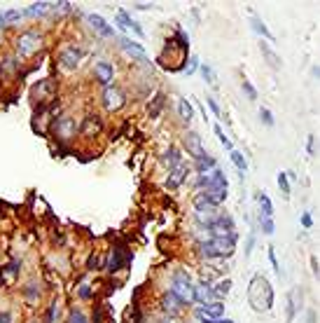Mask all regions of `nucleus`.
Wrapping results in <instances>:
<instances>
[{
    "instance_id": "nucleus-20",
    "label": "nucleus",
    "mask_w": 320,
    "mask_h": 323,
    "mask_svg": "<svg viewBox=\"0 0 320 323\" xmlns=\"http://www.w3.org/2000/svg\"><path fill=\"white\" fill-rule=\"evenodd\" d=\"M215 166H217V162H215V157H211V155H204L201 160H196V173H199V176L213 171Z\"/></svg>"
},
{
    "instance_id": "nucleus-17",
    "label": "nucleus",
    "mask_w": 320,
    "mask_h": 323,
    "mask_svg": "<svg viewBox=\"0 0 320 323\" xmlns=\"http://www.w3.org/2000/svg\"><path fill=\"white\" fill-rule=\"evenodd\" d=\"M161 160H164V164L169 166V171L173 169V166H178V164H182V155H180V150L176 148V145H171L169 150H164V155H161Z\"/></svg>"
},
{
    "instance_id": "nucleus-35",
    "label": "nucleus",
    "mask_w": 320,
    "mask_h": 323,
    "mask_svg": "<svg viewBox=\"0 0 320 323\" xmlns=\"http://www.w3.org/2000/svg\"><path fill=\"white\" fill-rule=\"evenodd\" d=\"M243 91L248 94V101H255V99H257V91H255V87H252L248 80H243Z\"/></svg>"
},
{
    "instance_id": "nucleus-11",
    "label": "nucleus",
    "mask_w": 320,
    "mask_h": 323,
    "mask_svg": "<svg viewBox=\"0 0 320 323\" xmlns=\"http://www.w3.org/2000/svg\"><path fill=\"white\" fill-rule=\"evenodd\" d=\"M101 129H103L101 117L98 115H87L84 120H82V124H80V134L82 136H96Z\"/></svg>"
},
{
    "instance_id": "nucleus-38",
    "label": "nucleus",
    "mask_w": 320,
    "mask_h": 323,
    "mask_svg": "<svg viewBox=\"0 0 320 323\" xmlns=\"http://www.w3.org/2000/svg\"><path fill=\"white\" fill-rule=\"evenodd\" d=\"M269 260H271V267H274L276 274H283V272H281V265H278V258H276V251H274V248H269Z\"/></svg>"
},
{
    "instance_id": "nucleus-36",
    "label": "nucleus",
    "mask_w": 320,
    "mask_h": 323,
    "mask_svg": "<svg viewBox=\"0 0 320 323\" xmlns=\"http://www.w3.org/2000/svg\"><path fill=\"white\" fill-rule=\"evenodd\" d=\"M71 323H89V321H87V316L82 314L80 309H72L71 312Z\"/></svg>"
},
{
    "instance_id": "nucleus-2",
    "label": "nucleus",
    "mask_w": 320,
    "mask_h": 323,
    "mask_svg": "<svg viewBox=\"0 0 320 323\" xmlns=\"http://www.w3.org/2000/svg\"><path fill=\"white\" fill-rule=\"evenodd\" d=\"M199 248H201V255H206V258H229L234 248H236V242H231V239H208V242L199 243Z\"/></svg>"
},
{
    "instance_id": "nucleus-3",
    "label": "nucleus",
    "mask_w": 320,
    "mask_h": 323,
    "mask_svg": "<svg viewBox=\"0 0 320 323\" xmlns=\"http://www.w3.org/2000/svg\"><path fill=\"white\" fill-rule=\"evenodd\" d=\"M192 288H194V283H192V279H189V274H187L185 269H178V272H173V279H171V293L176 297H180L182 302H194V297H192Z\"/></svg>"
},
{
    "instance_id": "nucleus-1",
    "label": "nucleus",
    "mask_w": 320,
    "mask_h": 323,
    "mask_svg": "<svg viewBox=\"0 0 320 323\" xmlns=\"http://www.w3.org/2000/svg\"><path fill=\"white\" fill-rule=\"evenodd\" d=\"M248 302L255 312H269L274 307V288L269 283L267 277L262 274H255L250 279L248 286Z\"/></svg>"
},
{
    "instance_id": "nucleus-44",
    "label": "nucleus",
    "mask_w": 320,
    "mask_h": 323,
    "mask_svg": "<svg viewBox=\"0 0 320 323\" xmlns=\"http://www.w3.org/2000/svg\"><path fill=\"white\" fill-rule=\"evenodd\" d=\"M98 265H101V262H98V258H96V255H91L89 262H87V269H98Z\"/></svg>"
},
{
    "instance_id": "nucleus-15",
    "label": "nucleus",
    "mask_w": 320,
    "mask_h": 323,
    "mask_svg": "<svg viewBox=\"0 0 320 323\" xmlns=\"http://www.w3.org/2000/svg\"><path fill=\"white\" fill-rule=\"evenodd\" d=\"M61 66L66 68V71H75V68L80 66V52H77L75 47L63 49V54H61Z\"/></svg>"
},
{
    "instance_id": "nucleus-6",
    "label": "nucleus",
    "mask_w": 320,
    "mask_h": 323,
    "mask_svg": "<svg viewBox=\"0 0 320 323\" xmlns=\"http://www.w3.org/2000/svg\"><path fill=\"white\" fill-rule=\"evenodd\" d=\"M54 129H56V134H59V138L61 141H68V138H72L75 136V131L80 129V126L75 124V120L68 115H63L56 120V124H54Z\"/></svg>"
},
{
    "instance_id": "nucleus-12",
    "label": "nucleus",
    "mask_w": 320,
    "mask_h": 323,
    "mask_svg": "<svg viewBox=\"0 0 320 323\" xmlns=\"http://www.w3.org/2000/svg\"><path fill=\"white\" fill-rule=\"evenodd\" d=\"M192 297H194V302H199V305H206V302L213 300V288L208 286L206 281H199V283H194V288H192Z\"/></svg>"
},
{
    "instance_id": "nucleus-8",
    "label": "nucleus",
    "mask_w": 320,
    "mask_h": 323,
    "mask_svg": "<svg viewBox=\"0 0 320 323\" xmlns=\"http://www.w3.org/2000/svg\"><path fill=\"white\" fill-rule=\"evenodd\" d=\"M187 173H189V169H187L185 162L178 164V166H173V169L169 171V178H166V188H169V190L180 188V185L187 180Z\"/></svg>"
},
{
    "instance_id": "nucleus-22",
    "label": "nucleus",
    "mask_w": 320,
    "mask_h": 323,
    "mask_svg": "<svg viewBox=\"0 0 320 323\" xmlns=\"http://www.w3.org/2000/svg\"><path fill=\"white\" fill-rule=\"evenodd\" d=\"M259 49H262V54L267 56V61H269V66L271 68H281V56L271 49V47L267 45V42H259Z\"/></svg>"
},
{
    "instance_id": "nucleus-27",
    "label": "nucleus",
    "mask_w": 320,
    "mask_h": 323,
    "mask_svg": "<svg viewBox=\"0 0 320 323\" xmlns=\"http://www.w3.org/2000/svg\"><path fill=\"white\" fill-rule=\"evenodd\" d=\"M250 26H252V31L255 33H259V36H264V38H269V40H274V36H271V31H269L267 26H264V21L259 17H252L250 19Z\"/></svg>"
},
{
    "instance_id": "nucleus-43",
    "label": "nucleus",
    "mask_w": 320,
    "mask_h": 323,
    "mask_svg": "<svg viewBox=\"0 0 320 323\" xmlns=\"http://www.w3.org/2000/svg\"><path fill=\"white\" fill-rule=\"evenodd\" d=\"M302 225H304V227H306V230L311 227V225H313V218H311V213H304V215H302Z\"/></svg>"
},
{
    "instance_id": "nucleus-19",
    "label": "nucleus",
    "mask_w": 320,
    "mask_h": 323,
    "mask_svg": "<svg viewBox=\"0 0 320 323\" xmlns=\"http://www.w3.org/2000/svg\"><path fill=\"white\" fill-rule=\"evenodd\" d=\"M178 113H180V120H182V122H187V124L194 120V106H192V103H189L187 99H180L178 101Z\"/></svg>"
},
{
    "instance_id": "nucleus-25",
    "label": "nucleus",
    "mask_w": 320,
    "mask_h": 323,
    "mask_svg": "<svg viewBox=\"0 0 320 323\" xmlns=\"http://www.w3.org/2000/svg\"><path fill=\"white\" fill-rule=\"evenodd\" d=\"M124 262L126 260H122V248H117V251L110 255V260H107L106 269H107V272H117V269L124 267Z\"/></svg>"
},
{
    "instance_id": "nucleus-18",
    "label": "nucleus",
    "mask_w": 320,
    "mask_h": 323,
    "mask_svg": "<svg viewBox=\"0 0 320 323\" xmlns=\"http://www.w3.org/2000/svg\"><path fill=\"white\" fill-rule=\"evenodd\" d=\"M192 204H194V213H206V211H217V208L208 202V197H206L204 192H199L194 199H192Z\"/></svg>"
},
{
    "instance_id": "nucleus-42",
    "label": "nucleus",
    "mask_w": 320,
    "mask_h": 323,
    "mask_svg": "<svg viewBox=\"0 0 320 323\" xmlns=\"http://www.w3.org/2000/svg\"><path fill=\"white\" fill-rule=\"evenodd\" d=\"M5 17V21H14V19L21 17V12H17V9H12V12H7V14H2Z\"/></svg>"
},
{
    "instance_id": "nucleus-9",
    "label": "nucleus",
    "mask_w": 320,
    "mask_h": 323,
    "mask_svg": "<svg viewBox=\"0 0 320 323\" xmlns=\"http://www.w3.org/2000/svg\"><path fill=\"white\" fill-rule=\"evenodd\" d=\"M185 143H187V153L192 155L194 160H201L204 155H208L204 150V145H201V136L196 134V131H189V134L185 136Z\"/></svg>"
},
{
    "instance_id": "nucleus-33",
    "label": "nucleus",
    "mask_w": 320,
    "mask_h": 323,
    "mask_svg": "<svg viewBox=\"0 0 320 323\" xmlns=\"http://www.w3.org/2000/svg\"><path fill=\"white\" fill-rule=\"evenodd\" d=\"M201 75H204V80L208 82V84H215V73H213V68L206 63V66H201Z\"/></svg>"
},
{
    "instance_id": "nucleus-40",
    "label": "nucleus",
    "mask_w": 320,
    "mask_h": 323,
    "mask_svg": "<svg viewBox=\"0 0 320 323\" xmlns=\"http://www.w3.org/2000/svg\"><path fill=\"white\" fill-rule=\"evenodd\" d=\"M196 68H199V59H189V66L185 68V73L189 75V73H194Z\"/></svg>"
},
{
    "instance_id": "nucleus-45",
    "label": "nucleus",
    "mask_w": 320,
    "mask_h": 323,
    "mask_svg": "<svg viewBox=\"0 0 320 323\" xmlns=\"http://www.w3.org/2000/svg\"><path fill=\"white\" fill-rule=\"evenodd\" d=\"M206 101H208V106H211V110H213L215 115L220 117V106H217V103H215V101H213V99H206Z\"/></svg>"
},
{
    "instance_id": "nucleus-21",
    "label": "nucleus",
    "mask_w": 320,
    "mask_h": 323,
    "mask_svg": "<svg viewBox=\"0 0 320 323\" xmlns=\"http://www.w3.org/2000/svg\"><path fill=\"white\" fill-rule=\"evenodd\" d=\"M231 162H234V166L239 169V176L241 180H243V176H246V171H248V162H246V157H243V153H239V150H231L229 153Z\"/></svg>"
},
{
    "instance_id": "nucleus-47",
    "label": "nucleus",
    "mask_w": 320,
    "mask_h": 323,
    "mask_svg": "<svg viewBox=\"0 0 320 323\" xmlns=\"http://www.w3.org/2000/svg\"><path fill=\"white\" fill-rule=\"evenodd\" d=\"M311 265H313V274H318V260L316 258H311Z\"/></svg>"
},
{
    "instance_id": "nucleus-7",
    "label": "nucleus",
    "mask_w": 320,
    "mask_h": 323,
    "mask_svg": "<svg viewBox=\"0 0 320 323\" xmlns=\"http://www.w3.org/2000/svg\"><path fill=\"white\" fill-rule=\"evenodd\" d=\"M94 78H96L103 87H110V82L115 78V66L110 61H98L96 66H94Z\"/></svg>"
},
{
    "instance_id": "nucleus-28",
    "label": "nucleus",
    "mask_w": 320,
    "mask_h": 323,
    "mask_svg": "<svg viewBox=\"0 0 320 323\" xmlns=\"http://www.w3.org/2000/svg\"><path fill=\"white\" fill-rule=\"evenodd\" d=\"M52 87H54V82L52 80H45L40 87H36V96L40 101H47V99H52Z\"/></svg>"
},
{
    "instance_id": "nucleus-5",
    "label": "nucleus",
    "mask_w": 320,
    "mask_h": 323,
    "mask_svg": "<svg viewBox=\"0 0 320 323\" xmlns=\"http://www.w3.org/2000/svg\"><path fill=\"white\" fill-rule=\"evenodd\" d=\"M124 103H126V96L122 89H117V87H106L103 89V106H106V110H119Z\"/></svg>"
},
{
    "instance_id": "nucleus-23",
    "label": "nucleus",
    "mask_w": 320,
    "mask_h": 323,
    "mask_svg": "<svg viewBox=\"0 0 320 323\" xmlns=\"http://www.w3.org/2000/svg\"><path fill=\"white\" fill-rule=\"evenodd\" d=\"M117 21H119V24H122L124 28H131V31L136 33V36H142V28L138 26V24L134 21V19L129 17V14H126V12H119V14H117Z\"/></svg>"
},
{
    "instance_id": "nucleus-32",
    "label": "nucleus",
    "mask_w": 320,
    "mask_h": 323,
    "mask_svg": "<svg viewBox=\"0 0 320 323\" xmlns=\"http://www.w3.org/2000/svg\"><path fill=\"white\" fill-rule=\"evenodd\" d=\"M49 7H52V2H36L33 7L28 9V14H33V17H36V14H45Z\"/></svg>"
},
{
    "instance_id": "nucleus-39",
    "label": "nucleus",
    "mask_w": 320,
    "mask_h": 323,
    "mask_svg": "<svg viewBox=\"0 0 320 323\" xmlns=\"http://www.w3.org/2000/svg\"><path fill=\"white\" fill-rule=\"evenodd\" d=\"M294 319V300L292 295H287V321H292Z\"/></svg>"
},
{
    "instance_id": "nucleus-26",
    "label": "nucleus",
    "mask_w": 320,
    "mask_h": 323,
    "mask_svg": "<svg viewBox=\"0 0 320 323\" xmlns=\"http://www.w3.org/2000/svg\"><path fill=\"white\" fill-rule=\"evenodd\" d=\"M257 202H259V206H262V215H264V218H271V215H274V204H271V199H269L264 192H257Z\"/></svg>"
},
{
    "instance_id": "nucleus-10",
    "label": "nucleus",
    "mask_w": 320,
    "mask_h": 323,
    "mask_svg": "<svg viewBox=\"0 0 320 323\" xmlns=\"http://www.w3.org/2000/svg\"><path fill=\"white\" fill-rule=\"evenodd\" d=\"M87 21H89V26L96 31V33H101L103 38H115V28L107 26V21L101 14H89L87 17Z\"/></svg>"
},
{
    "instance_id": "nucleus-37",
    "label": "nucleus",
    "mask_w": 320,
    "mask_h": 323,
    "mask_svg": "<svg viewBox=\"0 0 320 323\" xmlns=\"http://www.w3.org/2000/svg\"><path fill=\"white\" fill-rule=\"evenodd\" d=\"M161 106H164V96H161V94H159V96H157V99H154V106L150 108V115H152V117H157V115H159Z\"/></svg>"
},
{
    "instance_id": "nucleus-16",
    "label": "nucleus",
    "mask_w": 320,
    "mask_h": 323,
    "mask_svg": "<svg viewBox=\"0 0 320 323\" xmlns=\"http://www.w3.org/2000/svg\"><path fill=\"white\" fill-rule=\"evenodd\" d=\"M161 307H164V312H169V314H178L180 309L185 307V302L180 300V297H176L173 293H166V295L161 297Z\"/></svg>"
},
{
    "instance_id": "nucleus-13",
    "label": "nucleus",
    "mask_w": 320,
    "mask_h": 323,
    "mask_svg": "<svg viewBox=\"0 0 320 323\" xmlns=\"http://www.w3.org/2000/svg\"><path fill=\"white\" fill-rule=\"evenodd\" d=\"M196 312H201V314L208 316V319H222L224 305L220 302V300H211V302H206V305H199Z\"/></svg>"
},
{
    "instance_id": "nucleus-29",
    "label": "nucleus",
    "mask_w": 320,
    "mask_h": 323,
    "mask_svg": "<svg viewBox=\"0 0 320 323\" xmlns=\"http://www.w3.org/2000/svg\"><path fill=\"white\" fill-rule=\"evenodd\" d=\"M278 188H281V192H283L285 199L290 197V176H287V173H283V171L278 173Z\"/></svg>"
},
{
    "instance_id": "nucleus-4",
    "label": "nucleus",
    "mask_w": 320,
    "mask_h": 323,
    "mask_svg": "<svg viewBox=\"0 0 320 323\" xmlns=\"http://www.w3.org/2000/svg\"><path fill=\"white\" fill-rule=\"evenodd\" d=\"M40 47H42V36L36 31H26L17 38V52L21 56H33Z\"/></svg>"
},
{
    "instance_id": "nucleus-34",
    "label": "nucleus",
    "mask_w": 320,
    "mask_h": 323,
    "mask_svg": "<svg viewBox=\"0 0 320 323\" xmlns=\"http://www.w3.org/2000/svg\"><path fill=\"white\" fill-rule=\"evenodd\" d=\"M259 117H262V122L267 126H274V115H271L269 108H259Z\"/></svg>"
},
{
    "instance_id": "nucleus-24",
    "label": "nucleus",
    "mask_w": 320,
    "mask_h": 323,
    "mask_svg": "<svg viewBox=\"0 0 320 323\" xmlns=\"http://www.w3.org/2000/svg\"><path fill=\"white\" fill-rule=\"evenodd\" d=\"M229 290H231V279H222V281H217V286L213 288V297L224 300V297L229 295Z\"/></svg>"
},
{
    "instance_id": "nucleus-46",
    "label": "nucleus",
    "mask_w": 320,
    "mask_h": 323,
    "mask_svg": "<svg viewBox=\"0 0 320 323\" xmlns=\"http://www.w3.org/2000/svg\"><path fill=\"white\" fill-rule=\"evenodd\" d=\"M0 323H12V314H9V312H2V314H0Z\"/></svg>"
},
{
    "instance_id": "nucleus-14",
    "label": "nucleus",
    "mask_w": 320,
    "mask_h": 323,
    "mask_svg": "<svg viewBox=\"0 0 320 323\" xmlns=\"http://www.w3.org/2000/svg\"><path fill=\"white\" fill-rule=\"evenodd\" d=\"M119 45H122V49H124L126 54H131L134 59H138V61L147 63V56H145V49H142L138 42H131L129 38H119Z\"/></svg>"
},
{
    "instance_id": "nucleus-31",
    "label": "nucleus",
    "mask_w": 320,
    "mask_h": 323,
    "mask_svg": "<svg viewBox=\"0 0 320 323\" xmlns=\"http://www.w3.org/2000/svg\"><path fill=\"white\" fill-rule=\"evenodd\" d=\"M259 227H262V232L264 234H274L276 232L274 220H271V218H264V215H259Z\"/></svg>"
},
{
    "instance_id": "nucleus-30",
    "label": "nucleus",
    "mask_w": 320,
    "mask_h": 323,
    "mask_svg": "<svg viewBox=\"0 0 320 323\" xmlns=\"http://www.w3.org/2000/svg\"><path fill=\"white\" fill-rule=\"evenodd\" d=\"M215 136L220 138V143H222L224 148L229 150V153H231V150H234V145H231V141H229V138H227V134H224V131H222V126H220V124H215Z\"/></svg>"
},
{
    "instance_id": "nucleus-41",
    "label": "nucleus",
    "mask_w": 320,
    "mask_h": 323,
    "mask_svg": "<svg viewBox=\"0 0 320 323\" xmlns=\"http://www.w3.org/2000/svg\"><path fill=\"white\" fill-rule=\"evenodd\" d=\"M80 297H82V300H89V297H91V290H89V286H87V283H82Z\"/></svg>"
}]
</instances>
